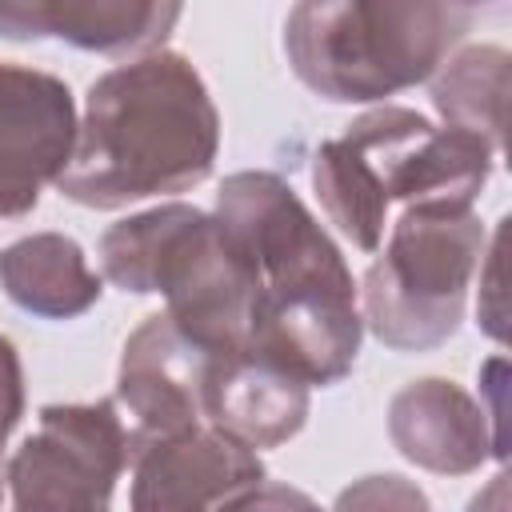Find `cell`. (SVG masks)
<instances>
[{
  "label": "cell",
  "mask_w": 512,
  "mask_h": 512,
  "mask_svg": "<svg viewBox=\"0 0 512 512\" xmlns=\"http://www.w3.org/2000/svg\"><path fill=\"white\" fill-rule=\"evenodd\" d=\"M20 416H24V368L16 344L0 332V448L8 444Z\"/></svg>",
  "instance_id": "18"
},
{
  "label": "cell",
  "mask_w": 512,
  "mask_h": 512,
  "mask_svg": "<svg viewBox=\"0 0 512 512\" xmlns=\"http://www.w3.org/2000/svg\"><path fill=\"white\" fill-rule=\"evenodd\" d=\"M72 88L32 64L0 60V220L28 216L76 148Z\"/></svg>",
  "instance_id": "8"
},
{
  "label": "cell",
  "mask_w": 512,
  "mask_h": 512,
  "mask_svg": "<svg viewBox=\"0 0 512 512\" xmlns=\"http://www.w3.org/2000/svg\"><path fill=\"white\" fill-rule=\"evenodd\" d=\"M452 4H460V8H476V4H496V0H452Z\"/></svg>",
  "instance_id": "21"
},
{
  "label": "cell",
  "mask_w": 512,
  "mask_h": 512,
  "mask_svg": "<svg viewBox=\"0 0 512 512\" xmlns=\"http://www.w3.org/2000/svg\"><path fill=\"white\" fill-rule=\"evenodd\" d=\"M100 272L132 296H164V312L212 352L248 344L256 272L216 212L172 200L116 220L100 236Z\"/></svg>",
  "instance_id": "5"
},
{
  "label": "cell",
  "mask_w": 512,
  "mask_h": 512,
  "mask_svg": "<svg viewBox=\"0 0 512 512\" xmlns=\"http://www.w3.org/2000/svg\"><path fill=\"white\" fill-rule=\"evenodd\" d=\"M468 24V8L452 0H296L284 56L328 104H384L424 84L464 44Z\"/></svg>",
  "instance_id": "4"
},
{
  "label": "cell",
  "mask_w": 512,
  "mask_h": 512,
  "mask_svg": "<svg viewBox=\"0 0 512 512\" xmlns=\"http://www.w3.org/2000/svg\"><path fill=\"white\" fill-rule=\"evenodd\" d=\"M0 288L16 308L40 320H76L100 300L104 280L72 236L32 232L0 252Z\"/></svg>",
  "instance_id": "13"
},
{
  "label": "cell",
  "mask_w": 512,
  "mask_h": 512,
  "mask_svg": "<svg viewBox=\"0 0 512 512\" xmlns=\"http://www.w3.org/2000/svg\"><path fill=\"white\" fill-rule=\"evenodd\" d=\"M488 228L472 204L420 200L388 224L384 252L356 288L364 328L392 352H428L448 344L468 308V288L484 256Z\"/></svg>",
  "instance_id": "6"
},
{
  "label": "cell",
  "mask_w": 512,
  "mask_h": 512,
  "mask_svg": "<svg viewBox=\"0 0 512 512\" xmlns=\"http://www.w3.org/2000/svg\"><path fill=\"white\" fill-rule=\"evenodd\" d=\"M216 152L220 112L204 76L188 56L156 48L92 80L56 188L80 208L112 212L204 184Z\"/></svg>",
  "instance_id": "2"
},
{
  "label": "cell",
  "mask_w": 512,
  "mask_h": 512,
  "mask_svg": "<svg viewBox=\"0 0 512 512\" xmlns=\"http://www.w3.org/2000/svg\"><path fill=\"white\" fill-rule=\"evenodd\" d=\"M220 352L192 340L168 312L144 316L124 340L116 368V404L132 448L204 424V376Z\"/></svg>",
  "instance_id": "10"
},
{
  "label": "cell",
  "mask_w": 512,
  "mask_h": 512,
  "mask_svg": "<svg viewBox=\"0 0 512 512\" xmlns=\"http://www.w3.org/2000/svg\"><path fill=\"white\" fill-rule=\"evenodd\" d=\"M340 508H428V496L420 488H412L404 476H364L360 484L344 488L336 496Z\"/></svg>",
  "instance_id": "17"
},
{
  "label": "cell",
  "mask_w": 512,
  "mask_h": 512,
  "mask_svg": "<svg viewBox=\"0 0 512 512\" xmlns=\"http://www.w3.org/2000/svg\"><path fill=\"white\" fill-rule=\"evenodd\" d=\"M388 440L408 464L436 476H468L496 456L484 400L448 376L408 380L388 400Z\"/></svg>",
  "instance_id": "11"
},
{
  "label": "cell",
  "mask_w": 512,
  "mask_h": 512,
  "mask_svg": "<svg viewBox=\"0 0 512 512\" xmlns=\"http://www.w3.org/2000/svg\"><path fill=\"white\" fill-rule=\"evenodd\" d=\"M216 216L256 272L244 348L284 364L308 388L340 384L360 356L364 320L336 240L276 172L248 168L224 176Z\"/></svg>",
  "instance_id": "1"
},
{
  "label": "cell",
  "mask_w": 512,
  "mask_h": 512,
  "mask_svg": "<svg viewBox=\"0 0 512 512\" xmlns=\"http://www.w3.org/2000/svg\"><path fill=\"white\" fill-rule=\"evenodd\" d=\"M0 40H48V0H0Z\"/></svg>",
  "instance_id": "19"
},
{
  "label": "cell",
  "mask_w": 512,
  "mask_h": 512,
  "mask_svg": "<svg viewBox=\"0 0 512 512\" xmlns=\"http://www.w3.org/2000/svg\"><path fill=\"white\" fill-rule=\"evenodd\" d=\"M308 404V384L252 348L220 352L204 376V424L248 448L288 444L304 428Z\"/></svg>",
  "instance_id": "12"
},
{
  "label": "cell",
  "mask_w": 512,
  "mask_h": 512,
  "mask_svg": "<svg viewBox=\"0 0 512 512\" xmlns=\"http://www.w3.org/2000/svg\"><path fill=\"white\" fill-rule=\"evenodd\" d=\"M184 0H48V36L100 56L156 52L180 24Z\"/></svg>",
  "instance_id": "14"
},
{
  "label": "cell",
  "mask_w": 512,
  "mask_h": 512,
  "mask_svg": "<svg viewBox=\"0 0 512 512\" xmlns=\"http://www.w3.org/2000/svg\"><path fill=\"white\" fill-rule=\"evenodd\" d=\"M500 268H504V220L496 224V236L484 240V256L476 264L480 272V300H476V316L480 328L504 344L508 340V308H504V288H500Z\"/></svg>",
  "instance_id": "16"
},
{
  "label": "cell",
  "mask_w": 512,
  "mask_h": 512,
  "mask_svg": "<svg viewBox=\"0 0 512 512\" xmlns=\"http://www.w3.org/2000/svg\"><path fill=\"white\" fill-rule=\"evenodd\" d=\"M132 460L128 420L116 400L44 404L36 432L12 452L4 480L20 512H100Z\"/></svg>",
  "instance_id": "7"
},
{
  "label": "cell",
  "mask_w": 512,
  "mask_h": 512,
  "mask_svg": "<svg viewBox=\"0 0 512 512\" xmlns=\"http://www.w3.org/2000/svg\"><path fill=\"white\" fill-rule=\"evenodd\" d=\"M496 148L464 128H436L428 116L376 104L312 156V188L336 232L376 252L392 204H472L492 176Z\"/></svg>",
  "instance_id": "3"
},
{
  "label": "cell",
  "mask_w": 512,
  "mask_h": 512,
  "mask_svg": "<svg viewBox=\"0 0 512 512\" xmlns=\"http://www.w3.org/2000/svg\"><path fill=\"white\" fill-rule=\"evenodd\" d=\"M428 80H432V108L448 128L476 132L496 152L504 148L508 52L500 44H464Z\"/></svg>",
  "instance_id": "15"
},
{
  "label": "cell",
  "mask_w": 512,
  "mask_h": 512,
  "mask_svg": "<svg viewBox=\"0 0 512 512\" xmlns=\"http://www.w3.org/2000/svg\"><path fill=\"white\" fill-rule=\"evenodd\" d=\"M128 468L136 512L248 508V500L268 484L256 448L212 424L136 444Z\"/></svg>",
  "instance_id": "9"
},
{
  "label": "cell",
  "mask_w": 512,
  "mask_h": 512,
  "mask_svg": "<svg viewBox=\"0 0 512 512\" xmlns=\"http://www.w3.org/2000/svg\"><path fill=\"white\" fill-rule=\"evenodd\" d=\"M0 500H4V476H0Z\"/></svg>",
  "instance_id": "22"
},
{
  "label": "cell",
  "mask_w": 512,
  "mask_h": 512,
  "mask_svg": "<svg viewBox=\"0 0 512 512\" xmlns=\"http://www.w3.org/2000/svg\"><path fill=\"white\" fill-rule=\"evenodd\" d=\"M504 356H492L484 368H480V384L492 392V404L484 408L488 424H492V448H496V460H504Z\"/></svg>",
  "instance_id": "20"
}]
</instances>
